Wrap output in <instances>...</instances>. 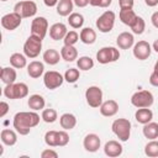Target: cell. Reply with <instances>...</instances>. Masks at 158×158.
<instances>
[{
  "label": "cell",
  "instance_id": "obj_1",
  "mask_svg": "<svg viewBox=\"0 0 158 158\" xmlns=\"http://www.w3.org/2000/svg\"><path fill=\"white\" fill-rule=\"evenodd\" d=\"M40 123V115L36 114L35 111H21L17 112L14 116V128L16 130L17 133L26 136L30 133L31 128L37 126Z\"/></svg>",
  "mask_w": 158,
  "mask_h": 158
},
{
  "label": "cell",
  "instance_id": "obj_2",
  "mask_svg": "<svg viewBox=\"0 0 158 158\" xmlns=\"http://www.w3.org/2000/svg\"><path fill=\"white\" fill-rule=\"evenodd\" d=\"M111 130L121 142H126L131 136V122L127 118H116L111 125Z\"/></svg>",
  "mask_w": 158,
  "mask_h": 158
},
{
  "label": "cell",
  "instance_id": "obj_3",
  "mask_svg": "<svg viewBox=\"0 0 158 158\" xmlns=\"http://www.w3.org/2000/svg\"><path fill=\"white\" fill-rule=\"evenodd\" d=\"M4 95L10 100L23 99L28 95V86L25 83L6 84V86L4 88Z\"/></svg>",
  "mask_w": 158,
  "mask_h": 158
},
{
  "label": "cell",
  "instance_id": "obj_4",
  "mask_svg": "<svg viewBox=\"0 0 158 158\" xmlns=\"http://www.w3.org/2000/svg\"><path fill=\"white\" fill-rule=\"evenodd\" d=\"M42 51V38L31 35L23 43V53L28 58H36Z\"/></svg>",
  "mask_w": 158,
  "mask_h": 158
},
{
  "label": "cell",
  "instance_id": "obj_5",
  "mask_svg": "<svg viewBox=\"0 0 158 158\" xmlns=\"http://www.w3.org/2000/svg\"><path fill=\"white\" fill-rule=\"evenodd\" d=\"M154 102V98L153 94L148 90H139L136 91L132 96H131V104L139 109V107H151Z\"/></svg>",
  "mask_w": 158,
  "mask_h": 158
},
{
  "label": "cell",
  "instance_id": "obj_6",
  "mask_svg": "<svg viewBox=\"0 0 158 158\" xmlns=\"http://www.w3.org/2000/svg\"><path fill=\"white\" fill-rule=\"evenodd\" d=\"M115 12L114 11H110V10H106L105 12H102L98 20H96V27L100 32L102 33H107L110 32L112 28H114V25H115Z\"/></svg>",
  "mask_w": 158,
  "mask_h": 158
},
{
  "label": "cell",
  "instance_id": "obj_7",
  "mask_svg": "<svg viewBox=\"0 0 158 158\" xmlns=\"http://www.w3.org/2000/svg\"><path fill=\"white\" fill-rule=\"evenodd\" d=\"M120 58V52L115 47H102L96 53V60L100 64H107L116 62Z\"/></svg>",
  "mask_w": 158,
  "mask_h": 158
},
{
  "label": "cell",
  "instance_id": "obj_8",
  "mask_svg": "<svg viewBox=\"0 0 158 158\" xmlns=\"http://www.w3.org/2000/svg\"><path fill=\"white\" fill-rule=\"evenodd\" d=\"M14 11L20 14L22 16V19H26V17H32L36 15L37 12V5L35 1H31V0H22V1H19L16 2L15 7H14Z\"/></svg>",
  "mask_w": 158,
  "mask_h": 158
},
{
  "label": "cell",
  "instance_id": "obj_9",
  "mask_svg": "<svg viewBox=\"0 0 158 158\" xmlns=\"http://www.w3.org/2000/svg\"><path fill=\"white\" fill-rule=\"evenodd\" d=\"M85 99L90 107H100L102 104V90L96 85H91L85 90Z\"/></svg>",
  "mask_w": 158,
  "mask_h": 158
},
{
  "label": "cell",
  "instance_id": "obj_10",
  "mask_svg": "<svg viewBox=\"0 0 158 158\" xmlns=\"http://www.w3.org/2000/svg\"><path fill=\"white\" fill-rule=\"evenodd\" d=\"M48 31V21L43 16H37L31 22V35H35L40 38H44Z\"/></svg>",
  "mask_w": 158,
  "mask_h": 158
},
{
  "label": "cell",
  "instance_id": "obj_11",
  "mask_svg": "<svg viewBox=\"0 0 158 158\" xmlns=\"http://www.w3.org/2000/svg\"><path fill=\"white\" fill-rule=\"evenodd\" d=\"M63 80H64V77L56 70H49L43 75V84L49 90H54L59 88L63 84Z\"/></svg>",
  "mask_w": 158,
  "mask_h": 158
},
{
  "label": "cell",
  "instance_id": "obj_12",
  "mask_svg": "<svg viewBox=\"0 0 158 158\" xmlns=\"http://www.w3.org/2000/svg\"><path fill=\"white\" fill-rule=\"evenodd\" d=\"M21 21H22V16L14 11L1 17V26L7 31H14L21 25Z\"/></svg>",
  "mask_w": 158,
  "mask_h": 158
},
{
  "label": "cell",
  "instance_id": "obj_13",
  "mask_svg": "<svg viewBox=\"0 0 158 158\" xmlns=\"http://www.w3.org/2000/svg\"><path fill=\"white\" fill-rule=\"evenodd\" d=\"M133 56L136 59L138 60H146L152 52L151 44L147 41H138L135 46H133Z\"/></svg>",
  "mask_w": 158,
  "mask_h": 158
},
{
  "label": "cell",
  "instance_id": "obj_14",
  "mask_svg": "<svg viewBox=\"0 0 158 158\" xmlns=\"http://www.w3.org/2000/svg\"><path fill=\"white\" fill-rule=\"evenodd\" d=\"M100 144H101V139L98 135L95 133H89L84 137V141H83V147L86 152H96L99 148H100Z\"/></svg>",
  "mask_w": 158,
  "mask_h": 158
},
{
  "label": "cell",
  "instance_id": "obj_15",
  "mask_svg": "<svg viewBox=\"0 0 158 158\" xmlns=\"http://www.w3.org/2000/svg\"><path fill=\"white\" fill-rule=\"evenodd\" d=\"M122 151H123L122 144L118 141H115V139H111V141L106 142L105 146H104L105 154L107 157H111V158H115V157L121 156L122 154Z\"/></svg>",
  "mask_w": 158,
  "mask_h": 158
},
{
  "label": "cell",
  "instance_id": "obj_16",
  "mask_svg": "<svg viewBox=\"0 0 158 158\" xmlns=\"http://www.w3.org/2000/svg\"><path fill=\"white\" fill-rule=\"evenodd\" d=\"M68 30H67V26L62 22H57V23H53L51 27H49V37L54 41H59V40H63L67 35Z\"/></svg>",
  "mask_w": 158,
  "mask_h": 158
},
{
  "label": "cell",
  "instance_id": "obj_17",
  "mask_svg": "<svg viewBox=\"0 0 158 158\" xmlns=\"http://www.w3.org/2000/svg\"><path fill=\"white\" fill-rule=\"evenodd\" d=\"M118 111V104L115 100H106L100 105V114L105 117H111Z\"/></svg>",
  "mask_w": 158,
  "mask_h": 158
},
{
  "label": "cell",
  "instance_id": "obj_18",
  "mask_svg": "<svg viewBox=\"0 0 158 158\" xmlns=\"http://www.w3.org/2000/svg\"><path fill=\"white\" fill-rule=\"evenodd\" d=\"M116 43H117L118 48H121V49H128V48H131L135 44V37L130 32H122V33H120L117 36Z\"/></svg>",
  "mask_w": 158,
  "mask_h": 158
},
{
  "label": "cell",
  "instance_id": "obj_19",
  "mask_svg": "<svg viewBox=\"0 0 158 158\" xmlns=\"http://www.w3.org/2000/svg\"><path fill=\"white\" fill-rule=\"evenodd\" d=\"M135 118L138 123H142V125H146L148 122L152 121L153 118V112L151 111L149 107H139L137 109V111L135 112Z\"/></svg>",
  "mask_w": 158,
  "mask_h": 158
},
{
  "label": "cell",
  "instance_id": "obj_20",
  "mask_svg": "<svg viewBox=\"0 0 158 158\" xmlns=\"http://www.w3.org/2000/svg\"><path fill=\"white\" fill-rule=\"evenodd\" d=\"M44 72V65L42 62H38V60H32L28 65H27V74L33 78V79H37L40 78Z\"/></svg>",
  "mask_w": 158,
  "mask_h": 158
},
{
  "label": "cell",
  "instance_id": "obj_21",
  "mask_svg": "<svg viewBox=\"0 0 158 158\" xmlns=\"http://www.w3.org/2000/svg\"><path fill=\"white\" fill-rule=\"evenodd\" d=\"M118 17H120V20H121L122 23H125V25H127V26L131 27L133 25V22L136 21L137 15L133 11V9H120Z\"/></svg>",
  "mask_w": 158,
  "mask_h": 158
},
{
  "label": "cell",
  "instance_id": "obj_22",
  "mask_svg": "<svg viewBox=\"0 0 158 158\" xmlns=\"http://www.w3.org/2000/svg\"><path fill=\"white\" fill-rule=\"evenodd\" d=\"M73 6H74L73 0H59L56 6L57 14L59 16H69L73 12Z\"/></svg>",
  "mask_w": 158,
  "mask_h": 158
},
{
  "label": "cell",
  "instance_id": "obj_23",
  "mask_svg": "<svg viewBox=\"0 0 158 158\" xmlns=\"http://www.w3.org/2000/svg\"><path fill=\"white\" fill-rule=\"evenodd\" d=\"M27 105L31 110L33 111H37V110H43L44 109V105H46V101L43 99L42 95L40 94H33L28 98L27 100Z\"/></svg>",
  "mask_w": 158,
  "mask_h": 158
},
{
  "label": "cell",
  "instance_id": "obj_24",
  "mask_svg": "<svg viewBox=\"0 0 158 158\" xmlns=\"http://www.w3.org/2000/svg\"><path fill=\"white\" fill-rule=\"evenodd\" d=\"M16 70L14 67H4L0 72V78H1V81L5 83V84H12L15 83L16 80Z\"/></svg>",
  "mask_w": 158,
  "mask_h": 158
},
{
  "label": "cell",
  "instance_id": "obj_25",
  "mask_svg": "<svg viewBox=\"0 0 158 158\" xmlns=\"http://www.w3.org/2000/svg\"><path fill=\"white\" fill-rule=\"evenodd\" d=\"M80 41L85 44H93L96 41V32L91 28V27H84L81 28L80 33H79Z\"/></svg>",
  "mask_w": 158,
  "mask_h": 158
},
{
  "label": "cell",
  "instance_id": "obj_26",
  "mask_svg": "<svg viewBox=\"0 0 158 158\" xmlns=\"http://www.w3.org/2000/svg\"><path fill=\"white\" fill-rule=\"evenodd\" d=\"M60 56L62 59H64L65 62H74L75 59H78V51L74 46L64 44L60 49Z\"/></svg>",
  "mask_w": 158,
  "mask_h": 158
},
{
  "label": "cell",
  "instance_id": "obj_27",
  "mask_svg": "<svg viewBox=\"0 0 158 158\" xmlns=\"http://www.w3.org/2000/svg\"><path fill=\"white\" fill-rule=\"evenodd\" d=\"M59 123H60V127L63 130H72L77 125V117L73 115V114H69V112H65L60 117H59Z\"/></svg>",
  "mask_w": 158,
  "mask_h": 158
},
{
  "label": "cell",
  "instance_id": "obj_28",
  "mask_svg": "<svg viewBox=\"0 0 158 158\" xmlns=\"http://www.w3.org/2000/svg\"><path fill=\"white\" fill-rule=\"evenodd\" d=\"M0 138L1 142L5 146H14L17 142V135L14 130H9V128H4L0 133Z\"/></svg>",
  "mask_w": 158,
  "mask_h": 158
},
{
  "label": "cell",
  "instance_id": "obj_29",
  "mask_svg": "<svg viewBox=\"0 0 158 158\" xmlns=\"http://www.w3.org/2000/svg\"><path fill=\"white\" fill-rule=\"evenodd\" d=\"M60 58H62L60 53L57 49H53V48H49L43 53V60H44V63H47L49 65L57 64L60 60Z\"/></svg>",
  "mask_w": 158,
  "mask_h": 158
},
{
  "label": "cell",
  "instance_id": "obj_30",
  "mask_svg": "<svg viewBox=\"0 0 158 158\" xmlns=\"http://www.w3.org/2000/svg\"><path fill=\"white\" fill-rule=\"evenodd\" d=\"M143 136L148 139H156L158 138V123L157 122H148L143 126Z\"/></svg>",
  "mask_w": 158,
  "mask_h": 158
},
{
  "label": "cell",
  "instance_id": "obj_31",
  "mask_svg": "<svg viewBox=\"0 0 158 158\" xmlns=\"http://www.w3.org/2000/svg\"><path fill=\"white\" fill-rule=\"evenodd\" d=\"M10 64H11V67H14L15 69L25 68L26 64H27L26 56H25V54H21V53H14V54H11V56H10Z\"/></svg>",
  "mask_w": 158,
  "mask_h": 158
},
{
  "label": "cell",
  "instance_id": "obj_32",
  "mask_svg": "<svg viewBox=\"0 0 158 158\" xmlns=\"http://www.w3.org/2000/svg\"><path fill=\"white\" fill-rule=\"evenodd\" d=\"M68 22L73 28H80L84 23V16L79 12H72L68 16Z\"/></svg>",
  "mask_w": 158,
  "mask_h": 158
},
{
  "label": "cell",
  "instance_id": "obj_33",
  "mask_svg": "<svg viewBox=\"0 0 158 158\" xmlns=\"http://www.w3.org/2000/svg\"><path fill=\"white\" fill-rule=\"evenodd\" d=\"M144 154L151 158L158 157V141L151 139L146 146H144Z\"/></svg>",
  "mask_w": 158,
  "mask_h": 158
},
{
  "label": "cell",
  "instance_id": "obj_34",
  "mask_svg": "<svg viewBox=\"0 0 158 158\" xmlns=\"http://www.w3.org/2000/svg\"><path fill=\"white\" fill-rule=\"evenodd\" d=\"M77 65H78L79 70H90L94 67V60L88 56H83V57L78 58Z\"/></svg>",
  "mask_w": 158,
  "mask_h": 158
},
{
  "label": "cell",
  "instance_id": "obj_35",
  "mask_svg": "<svg viewBox=\"0 0 158 158\" xmlns=\"http://www.w3.org/2000/svg\"><path fill=\"white\" fill-rule=\"evenodd\" d=\"M41 118L47 123H53L54 121H57L58 115L54 109H44V110H42Z\"/></svg>",
  "mask_w": 158,
  "mask_h": 158
},
{
  "label": "cell",
  "instance_id": "obj_36",
  "mask_svg": "<svg viewBox=\"0 0 158 158\" xmlns=\"http://www.w3.org/2000/svg\"><path fill=\"white\" fill-rule=\"evenodd\" d=\"M44 142L49 147H58V131H47L44 135Z\"/></svg>",
  "mask_w": 158,
  "mask_h": 158
},
{
  "label": "cell",
  "instance_id": "obj_37",
  "mask_svg": "<svg viewBox=\"0 0 158 158\" xmlns=\"http://www.w3.org/2000/svg\"><path fill=\"white\" fill-rule=\"evenodd\" d=\"M131 30H132V32L135 35H142L144 32V30H146V22H144V20L141 16H137L136 21L131 26Z\"/></svg>",
  "mask_w": 158,
  "mask_h": 158
},
{
  "label": "cell",
  "instance_id": "obj_38",
  "mask_svg": "<svg viewBox=\"0 0 158 158\" xmlns=\"http://www.w3.org/2000/svg\"><path fill=\"white\" fill-rule=\"evenodd\" d=\"M80 77V72L77 68H69L64 73V80L68 83H75Z\"/></svg>",
  "mask_w": 158,
  "mask_h": 158
},
{
  "label": "cell",
  "instance_id": "obj_39",
  "mask_svg": "<svg viewBox=\"0 0 158 158\" xmlns=\"http://www.w3.org/2000/svg\"><path fill=\"white\" fill-rule=\"evenodd\" d=\"M79 38L80 37H79V35H78L77 31H68L67 35H65V37L63 38V42L67 46H74L79 41Z\"/></svg>",
  "mask_w": 158,
  "mask_h": 158
},
{
  "label": "cell",
  "instance_id": "obj_40",
  "mask_svg": "<svg viewBox=\"0 0 158 158\" xmlns=\"http://www.w3.org/2000/svg\"><path fill=\"white\" fill-rule=\"evenodd\" d=\"M69 142V135L67 133V130L58 131V147H64Z\"/></svg>",
  "mask_w": 158,
  "mask_h": 158
},
{
  "label": "cell",
  "instance_id": "obj_41",
  "mask_svg": "<svg viewBox=\"0 0 158 158\" xmlns=\"http://www.w3.org/2000/svg\"><path fill=\"white\" fill-rule=\"evenodd\" d=\"M41 157L42 158H57L58 157V153L56 152V151H53V149H44V151H42V153H41Z\"/></svg>",
  "mask_w": 158,
  "mask_h": 158
},
{
  "label": "cell",
  "instance_id": "obj_42",
  "mask_svg": "<svg viewBox=\"0 0 158 158\" xmlns=\"http://www.w3.org/2000/svg\"><path fill=\"white\" fill-rule=\"evenodd\" d=\"M133 0H118L120 9H133Z\"/></svg>",
  "mask_w": 158,
  "mask_h": 158
},
{
  "label": "cell",
  "instance_id": "obj_43",
  "mask_svg": "<svg viewBox=\"0 0 158 158\" xmlns=\"http://www.w3.org/2000/svg\"><path fill=\"white\" fill-rule=\"evenodd\" d=\"M149 84L158 88V72L157 70H153L152 72V74L149 77Z\"/></svg>",
  "mask_w": 158,
  "mask_h": 158
},
{
  "label": "cell",
  "instance_id": "obj_44",
  "mask_svg": "<svg viewBox=\"0 0 158 158\" xmlns=\"http://www.w3.org/2000/svg\"><path fill=\"white\" fill-rule=\"evenodd\" d=\"M0 109H1L0 110V117H4L9 111V104L5 102V101H1L0 102Z\"/></svg>",
  "mask_w": 158,
  "mask_h": 158
},
{
  "label": "cell",
  "instance_id": "obj_45",
  "mask_svg": "<svg viewBox=\"0 0 158 158\" xmlns=\"http://www.w3.org/2000/svg\"><path fill=\"white\" fill-rule=\"evenodd\" d=\"M151 21H152V25H153L156 28H158V11H156V12L152 14Z\"/></svg>",
  "mask_w": 158,
  "mask_h": 158
},
{
  "label": "cell",
  "instance_id": "obj_46",
  "mask_svg": "<svg viewBox=\"0 0 158 158\" xmlns=\"http://www.w3.org/2000/svg\"><path fill=\"white\" fill-rule=\"evenodd\" d=\"M74 5H77L78 7H85L89 4V0H73Z\"/></svg>",
  "mask_w": 158,
  "mask_h": 158
},
{
  "label": "cell",
  "instance_id": "obj_47",
  "mask_svg": "<svg viewBox=\"0 0 158 158\" xmlns=\"http://www.w3.org/2000/svg\"><path fill=\"white\" fill-rule=\"evenodd\" d=\"M58 1H59V0H43L44 5H46V6H48V7H53V6H57Z\"/></svg>",
  "mask_w": 158,
  "mask_h": 158
},
{
  "label": "cell",
  "instance_id": "obj_48",
  "mask_svg": "<svg viewBox=\"0 0 158 158\" xmlns=\"http://www.w3.org/2000/svg\"><path fill=\"white\" fill-rule=\"evenodd\" d=\"M111 2H112V0H101L99 7H109L111 5Z\"/></svg>",
  "mask_w": 158,
  "mask_h": 158
},
{
  "label": "cell",
  "instance_id": "obj_49",
  "mask_svg": "<svg viewBox=\"0 0 158 158\" xmlns=\"http://www.w3.org/2000/svg\"><path fill=\"white\" fill-rule=\"evenodd\" d=\"M144 2L149 7H154L156 5H158V0H144Z\"/></svg>",
  "mask_w": 158,
  "mask_h": 158
},
{
  "label": "cell",
  "instance_id": "obj_50",
  "mask_svg": "<svg viewBox=\"0 0 158 158\" xmlns=\"http://www.w3.org/2000/svg\"><path fill=\"white\" fill-rule=\"evenodd\" d=\"M100 1H101V0H89V4H90L91 6H99V5H100Z\"/></svg>",
  "mask_w": 158,
  "mask_h": 158
},
{
  "label": "cell",
  "instance_id": "obj_51",
  "mask_svg": "<svg viewBox=\"0 0 158 158\" xmlns=\"http://www.w3.org/2000/svg\"><path fill=\"white\" fill-rule=\"evenodd\" d=\"M152 47H153V49L158 53V40H156V41L153 42V46H152Z\"/></svg>",
  "mask_w": 158,
  "mask_h": 158
},
{
  "label": "cell",
  "instance_id": "obj_52",
  "mask_svg": "<svg viewBox=\"0 0 158 158\" xmlns=\"http://www.w3.org/2000/svg\"><path fill=\"white\" fill-rule=\"evenodd\" d=\"M153 70H157V72H158V59H157V62H156V64H154V68H153Z\"/></svg>",
  "mask_w": 158,
  "mask_h": 158
},
{
  "label": "cell",
  "instance_id": "obj_53",
  "mask_svg": "<svg viewBox=\"0 0 158 158\" xmlns=\"http://www.w3.org/2000/svg\"><path fill=\"white\" fill-rule=\"evenodd\" d=\"M1 1H7V0H1Z\"/></svg>",
  "mask_w": 158,
  "mask_h": 158
}]
</instances>
